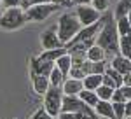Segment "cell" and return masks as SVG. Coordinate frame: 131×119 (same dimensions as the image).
Returning <instances> with one entry per match:
<instances>
[{
    "mask_svg": "<svg viewBox=\"0 0 131 119\" xmlns=\"http://www.w3.org/2000/svg\"><path fill=\"white\" fill-rule=\"evenodd\" d=\"M101 86V75H88L82 79V88L88 91H96Z\"/></svg>",
    "mask_w": 131,
    "mask_h": 119,
    "instance_id": "22",
    "label": "cell"
},
{
    "mask_svg": "<svg viewBox=\"0 0 131 119\" xmlns=\"http://www.w3.org/2000/svg\"><path fill=\"white\" fill-rule=\"evenodd\" d=\"M73 14L79 19L81 26H91V25H94L101 19V14L96 9H93L91 5H77Z\"/></svg>",
    "mask_w": 131,
    "mask_h": 119,
    "instance_id": "7",
    "label": "cell"
},
{
    "mask_svg": "<svg viewBox=\"0 0 131 119\" xmlns=\"http://www.w3.org/2000/svg\"><path fill=\"white\" fill-rule=\"evenodd\" d=\"M115 28H117V33L119 37H126V35H131V23L126 16H122L119 19H115Z\"/></svg>",
    "mask_w": 131,
    "mask_h": 119,
    "instance_id": "23",
    "label": "cell"
},
{
    "mask_svg": "<svg viewBox=\"0 0 131 119\" xmlns=\"http://www.w3.org/2000/svg\"><path fill=\"white\" fill-rule=\"evenodd\" d=\"M58 11H60V7H58V5H54V4L28 5V7L25 9V19H26V21H37V23H40V21L47 19L51 14L58 12Z\"/></svg>",
    "mask_w": 131,
    "mask_h": 119,
    "instance_id": "5",
    "label": "cell"
},
{
    "mask_svg": "<svg viewBox=\"0 0 131 119\" xmlns=\"http://www.w3.org/2000/svg\"><path fill=\"white\" fill-rule=\"evenodd\" d=\"M0 5L4 9H14V7H21L19 0H0Z\"/></svg>",
    "mask_w": 131,
    "mask_h": 119,
    "instance_id": "27",
    "label": "cell"
},
{
    "mask_svg": "<svg viewBox=\"0 0 131 119\" xmlns=\"http://www.w3.org/2000/svg\"><path fill=\"white\" fill-rule=\"evenodd\" d=\"M103 26H101L100 33L96 37V46H100L107 54H117L119 53V33L115 28V18L112 12H105V16H101Z\"/></svg>",
    "mask_w": 131,
    "mask_h": 119,
    "instance_id": "1",
    "label": "cell"
},
{
    "mask_svg": "<svg viewBox=\"0 0 131 119\" xmlns=\"http://www.w3.org/2000/svg\"><path fill=\"white\" fill-rule=\"evenodd\" d=\"M40 46L42 51H49V49H60L63 47V44L58 39V33H56V25L49 26L47 30H44L40 33Z\"/></svg>",
    "mask_w": 131,
    "mask_h": 119,
    "instance_id": "8",
    "label": "cell"
},
{
    "mask_svg": "<svg viewBox=\"0 0 131 119\" xmlns=\"http://www.w3.org/2000/svg\"><path fill=\"white\" fill-rule=\"evenodd\" d=\"M25 23H26L25 11L21 7L4 9V12H0V28H4V30H18Z\"/></svg>",
    "mask_w": 131,
    "mask_h": 119,
    "instance_id": "4",
    "label": "cell"
},
{
    "mask_svg": "<svg viewBox=\"0 0 131 119\" xmlns=\"http://www.w3.org/2000/svg\"><path fill=\"white\" fill-rule=\"evenodd\" d=\"M72 4H75V5H89L91 0H72Z\"/></svg>",
    "mask_w": 131,
    "mask_h": 119,
    "instance_id": "31",
    "label": "cell"
},
{
    "mask_svg": "<svg viewBox=\"0 0 131 119\" xmlns=\"http://www.w3.org/2000/svg\"><path fill=\"white\" fill-rule=\"evenodd\" d=\"M131 11V0H119L117 5H115V11L112 12L115 19H119L122 16H128V12Z\"/></svg>",
    "mask_w": 131,
    "mask_h": 119,
    "instance_id": "24",
    "label": "cell"
},
{
    "mask_svg": "<svg viewBox=\"0 0 131 119\" xmlns=\"http://www.w3.org/2000/svg\"><path fill=\"white\" fill-rule=\"evenodd\" d=\"M30 79H31L33 91H35L37 95H40V96H44L46 91L51 88V86H49V79H47L46 75H35V77H30Z\"/></svg>",
    "mask_w": 131,
    "mask_h": 119,
    "instance_id": "14",
    "label": "cell"
},
{
    "mask_svg": "<svg viewBox=\"0 0 131 119\" xmlns=\"http://www.w3.org/2000/svg\"><path fill=\"white\" fill-rule=\"evenodd\" d=\"M47 79H49V86H51V88H61L67 77H65V75L61 74L60 70H58L56 67H54V68H52V70L49 72V75H47Z\"/></svg>",
    "mask_w": 131,
    "mask_h": 119,
    "instance_id": "21",
    "label": "cell"
},
{
    "mask_svg": "<svg viewBox=\"0 0 131 119\" xmlns=\"http://www.w3.org/2000/svg\"><path fill=\"white\" fill-rule=\"evenodd\" d=\"M84 114V116H96L93 109H89L88 105H84L79 96H63L61 102V114Z\"/></svg>",
    "mask_w": 131,
    "mask_h": 119,
    "instance_id": "6",
    "label": "cell"
},
{
    "mask_svg": "<svg viewBox=\"0 0 131 119\" xmlns=\"http://www.w3.org/2000/svg\"><path fill=\"white\" fill-rule=\"evenodd\" d=\"M119 53L122 58H128L131 61V35H126V37H119Z\"/></svg>",
    "mask_w": 131,
    "mask_h": 119,
    "instance_id": "20",
    "label": "cell"
},
{
    "mask_svg": "<svg viewBox=\"0 0 131 119\" xmlns=\"http://www.w3.org/2000/svg\"><path fill=\"white\" fill-rule=\"evenodd\" d=\"M101 84L108 86L112 89H117L119 86H122V75H119L117 72L110 67H105V72L101 75Z\"/></svg>",
    "mask_w": 131,
    "mask_h": 119,
    "instance_id": "10",
    "label": "cell"
},
{
    "mask_svg": "<svg viewBox=\"0 0 131 119\" xmlns=\"http://www.w3.org/2000/svg\"><path fill=\"white\" fill-rule=\"evenodd\" d=\"M63 91L61 88H49L44 95V103L42 109L46 114H49L51 117H58L61 114V102H63Z\"/></svg>",
    "mask_w": 131,
    "mask_h": 119,
    "instance_id": "3",
    "label": "cell"
},
{
    "mask_svg": "<svg viewBox=\"0 0 131 119\" xmlns=\"http://www.w3.org/2000/svg\"><path fill=\"white\" fill-rule=\"evenodd\" d=\"M94 93H96V96H98V100H100V102H112L114 89L108 88V86H103V84H101V86L96 89Z\"/></svg>",
    "mask_w": 131,
    "mask_h": 119,
    "instance_id": "25",
    "label": "cell"
},
{
    "mask_svg": "<svg viewBox=\"0 0 131 119\" xmlns=\"http://www.w3.org/2000/svg\"><path fill=\"white\" fill-rule=\"evenodd\" d=\"M54 67L60 70L65 77H68V72H70V68H72V58H70V54H68V53L61 54L60 58L54 61Z\"/></svg>",
    "mask_w": 131,
    "mask_h": 119,
    "instance_id": "17",
    "label": "cell"
},
{
    "mask_svg": "<svg viewBox=\"0 0 131 119\" xmlns=\"http://www.w3.org/2000/svg\"><path fill=\"white\" fill-rule=\"evenodd\" d=\"M122 86H128V88H131V74H128V75H122Z\"/></svg>",
    "mask_w": 131,
    "mask_h": 119,
    "instance_id": "30",
    "label": "cell"
},
{
    "mask_svg": "<svg viewBox=\"0 0 131 119\" xmlns=\"http://www.w3.org/2000/svg\"><path fill=\"white\" fill-rule=\"evenodd\" d=\"M129 100H131V88L119 86L117 89H114V95H112V102L114 103H128Z\"/></svg>",
    "mask_w": 131,
    "mask_h": 119,
    "instance_id": "16",
    "label": "cell"
},
{
    "mask_svg": "<svg viewBox=\"0 0 131 119\" xmlns=\"http://www.w3.org/2000/svg\"><path fill=\"white\" fill-rule=\"evenodd\" d=\"M82 89H84L82 88V81L70 79V77H67L65 82H63V86H61V91H63L65 96H77Z\"/></svg>",
    "mask_w": 131,
    "mask_h": 119,
    "instance_id": "12",
    "label": "cell"
},
{
    "mask_svg": "<svg viewBox=\"0 0 131 119\" xmlns=\"http://www.w3.org/2000/svg\"><path fill=\"white\" fill-rule=\"evenodd\" d=\"M129 119H131V117H129Z\"/></svg>",
    "mask_w": 131,
    "mask_h": 119,
    "instance_id": "34",
    "label": "cell"
},
{
    "mask_svg": "<svg viewBox=\"0 0 131 119\" xmlns=\"http://www.w3.org/2000/svg\"><path fill=\"white\" fill-rule=\"evenodd\" d=\"M67 53V49H65V46L63 47H60V49H49V51H42L40 54L37 56L39 60H42V61H47V63H54L56 60L60 58L61 54H65Z\"/></svg>",
    "mask_w": 131,
    "mask_h": 119,
    "instance_id": "18",
    "label": "cell"
},
{
    "mask_svg": "<svg viewBox=\"0 0 131 119\" xmlns=\"http://www.w3.org/2000/svg\"><path fill=\"white\" fill-rule=\"evenodd\" d=\"M126 18H128V19H129V23H131V11L128 12V16H126Z\"/></svg>",
    "mask_w": 131,
    "mask_h": 119,
    "instance_id": "33",
    "label": "cell"
},
{
    "mask_svg": "<svg viewBox=\"0 0 131 119\" xmlns=\"http://www.w3.org/2000/svg\"><path fill=\"white\" fill-rule=\"evenodd\" d=\"M77 96H79V100H81L84 105H88L89 109H94V105L100 102L98 96H96V93H94V91H88V89H82Z\"/></svg>",
    "mask_w": 131,
    "mask_h": 119,
    "instance_id": "19",
    "label": "cell"
},
{
    "mask_svg": "<svg viewBox=\"0 0 131 119\" xmlns=\"http://www.w3.org/2000/svg\"><path fill=\"white\" fill-rule=\"evenodd\" d=\"M30 119H60V116H58V117H51L49 114H46V112H44V109H39Z\"/></svg>",
    "mask_w": 131,
    "mask_h": 119,
    "instance_id": "28",
    "label": "cell"
},
{
    "mask_svg": "<svg viewBox=\"0 0 131 119\" xmlns=\"http://www.w3.org/2000/svg\"><path fill=\"white\" fill-rule=\"evenodd\" d=\"M108 67L114 68L119 75H128V74H131V61L128 58H122L121 54H115V56L112 58Z\"/></svg>",
    "mask_w": 131,
    "mask_h": 119,
    "instance_id": "11",
    "label": "cell"
},
{
    "mask_svg": "<svg viewBox=\"0 0 131 119\" xmlns=\"http://www.w3.org/2000/svg\"><path fill=\"white\" fill-rule=\"evenodd\" d=\"M81 28H82L81 23L75 18L73 12H65V14H61L58 23H56V33H58V39H60V42L63 46H67V44L79 33Z\"/></svg>",
    "mask_w": 131,
    "mask_h": 119,
    "instance_id": "2",
    "label": "cell"
},
{
    "mask_svg": "<svg viewBox=\"0 0 131 119\" xmlns=\"http://www.w3.org/2000/svg\"><path fill=\"white\" fill-rule=\"evenodd\" d=\"M131 117V100L128 103H124V119H129Z\"/></svg>",
    "mask_w": 131,
    "mask_h": 119,
    "instance_id": "29",
    "label": "cell"
},
{
    "mask_svg": "<svg viewBox=\"0 0 131 119\" xmlns=\"http://www.w3.org/2000/svg\"><path fill=\"white\" fill-rule=\"evenodd\" d=\"M39 4H51V0H30V5H39Z\"/></svg>",
    "mask_w": 131,
    "mask_h": 119,
    "instance_id": "32",
    "label": "cell"
},
{
    "mask_svg": "<svg viewBox=\"0 0 131 119\" xmlns=\"http://www.w3.org/2000/svg\"><path fill=\"white\" fill-rule=\"evenodd\" d=\"M105 58H107V53L101 49L100 46H96V44L86 51V60L91 61V63H100V61H105Z\"/></svg>",
    "mask_w": 131,
    "mask_h": 119,
    "instance_id": "15",
    "label": "cell"
},
{
    "mask_svg": "<svg viewBox=\"0 0 131 119\" xmlns=\"http://www.w3.org/2000/svg\"><path fill=\"white\" fill-rule=\"evenodd\" d=\"M54 68V63H47V61H42L37 56L30 60V77L35 75H49V72Z\"/></svg>",
    "mask_w": 131,
    "mask_h": 119,
    "instance_id": "9",
    "label": "cell"
},
{
    "mask_svg": "<svg viewBox=\"0 0 131 119\" xmlns=\"http://www.w3.org/2000/svg\"><path fill=\"white\" fill-rule=\"evenodd\" d=\"M93 112L96 114L98 119H115L114 117V110H112V102H98L94 105Z\"/></svg>",
    "mask_w": 131,
    "mask_h": 119,
    "instance_id": "13",
    "label": "cell"
},
{
    "mask_svg": "<svg viewBox=\"0 0 131 119\" xmlns=\"http://www.w3.org/2000/svg\"><path fill=\"white\" fill-rule=\"evenodd\" d=\"M89 5L93 9H96L100 14H103V12H107V9H108V0H91Z\"/></svg>",
    "mask_w": 131,
    "mask_h": 119,
    "instance_id": "26",
    "label": "cell"
}]
</instances>
